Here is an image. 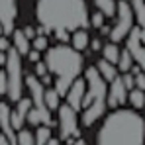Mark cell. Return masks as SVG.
<instances>
[{
  "label": "cell",
  "mask_w": 145,
  "mask_h": 145,
  "mask_svg": "<svg viewBox=\"0 0 145 145\" xmlns=\"http://www.w3.org/2000/svg\"><path fill=\"white\" fill-rule=\"evenodd\" d=\"M88 6L84 0H37L35 18L45 31H74L88 27Z\"/></svg>",
  "instance_id": "cell-1"
},
{
  "label": "cell",
  "mask_w": 145,
  "mask_h": 145,
  "mask_svg": "<svg viewBox=\"0 0 145 145\" xmlns=\"http://www.w3.org/2000/svg\"><path fill=\"white\" fill-rule=\"evenodd\" d=\"M96 145H145V120L135 110L116 108L96 133Z\"/></svg>",
  "instance_id": "cell-2"
},
{
  "label": "cell",
  "mask_w": 145,
  "mask_h": 145,
  "mask_svg": "<svg viewBox=\"0 0 145 145\" xmlns=\"http://www.w3.org/2000/svg\"><path fill=\"white\" fill-rule=\"evenodd\" d=\"M45 65L47 71L55 76V90L59 96L67 94V88L71 86V82L80 74L84 59L80 55V51L69 47L67 43H59L55 47H47L45 49Z\"/></svg>",
  "instance_id": "cell-3"
},
{
  "label": "cell",
  "mask_w": 145,
  "mask_h": 145,
  "mask_svg": "<svg viewBox=\"0 0 145 145\" xmlns=\"http://www.w3.org/2000/svg\"><path fill=\"white\" fill-rule=\"evenodd\" d=\"M6 80H8V88H6V96L10 98V102H18L24 96V71H22V55L14 47L6 51Z\"/></svg>",
  "instance_id": "cell-4"
},
{
  "label": "cell",
  "mask_w": 145,
  "mask_h": 145,
  "mask_svg": "<svg viewBox=\"0 0 145 145\" xmlns=\"http://www.w3.org/2000/svg\"><path fill=\"white\" fill-rule=\"evenodd\" d=\"M116 24L110 27V41L114 43H120L127 37V33L131 31V27L135 25V20H133V12H131V6L127 0H120L118 6H116Z\"/></svg>",
  "instance_id": "cell-5"
},
{
  "label": "cell",
  "mask_w": 145,
  "mask_h": 145,
  "mask_svg": "<svg viewBox=\"0 0 145 145\" xmlns=\"http://www.w3.org/2000/svg\"><path fill=\"white\" fill-rule=\"evenodd\" d=\"M57 123H59V135L63 141L71 145L74 139L80 137V129H78V118H76V110H72L71 106L65 102V104H59L57 108Z\"/></svg>",
  "instance_id": "cell-6"
},
{
  "label": "cell",
  "mask_w": 145,
  "mask_h": 145,
  "mask_svg": "<svg viewBox=\"0 0 145 145\" xmlns=\"http://www.w3.org/2000/svg\"><path fill=\"white\" fill-rule=\"evenodd\" d=\"M125 49L131 53L133 63L141 67V71L145 72V43L139 37V25H133L131 31L125 37Z\"/></svg>",
  "instance_id": "cell-7"
},
{
  "label": "cell",
  "mask_w": 145,
  "mask_h": 145,
  "mask_svg": "<svg viewBox=\"0 0 145 145\" xmlns=\"http://www.w3.org/2000/svg\"><path fill=\"white\" fill-rule=\"evenodd\" d=\"M108 84H110V88H108V94H106V106L116 110V108H120L121 104L127 102V88H125V84H123L120 74L112 82H108Z\"/></svg>",
  "instance_id": "cell-8"
},
{
  "label": "cell",
  "mask_w": 145,
  "mask_h": 145,
  "mask_svg": "<svg viewBox=\"0 0 145 145\" xmlns=\"http://www.w3.org/2000/svg\"><path fill=\"white\" fill-rule=\"evenodd\" d=\"M84 94H86V80L76 76L71 82V86L67 88V94H65V100L67 104L71 106L72 110H80L82 108V100H84Z\"/></svg>",
  "instance_id": "cell-9"
},
{
  "label": "cell",
  "mask_w": 145,
  "mask_h": 145,
  "mask_svg": "<svg viewBox=\"0 0 145 145\" xmlns=\"http://www.w3.org/2000/svg\"><path fill=\"white\" fill-rule=\"evenodd\" d=\"M16 16H18L16 0H0V27L4 33H12Z\"/></svg>",
  "instance_id": "cell-10"
},
{
  "label": "cell",
  "mask_w": 145,
  "mask_h": 145,
  "mask_svg": "<svg viewBox=\"0 0 145 145\" xmlns=\"http://www.w3.org/2000/svg\"><path fill=\"white\" fill-rule=\"evenodd\" d=\"M29 108H31V98L22 96L18 102H16V108H14V110H10V123H12L14 131H18V129H22V127H24Z\"/></svg>",
  "instance_id": "cell-11"
},
{
  "label": "cell",
  "mask_w": 145,
  "mask_h": 145,
  "mask_svg": "<svg viewBox=\"0 0 145 145\" xmlns=\"http://www.w3.org/2000/svg\"><path fill=\"white\" fill-rule=\"evenodd\" d=\"M25 121H27L29 125H33V127H37V125H53L51 112H49L47 108H35L33 104H31V108H29V112H27Z\"/></svg>",
  "instance_id": "cell-12"
},
{
  "label": "cell",
  "mask_w": 145,
  "mask_h": 145,
  "mask_svg": "<svg viewBox=\"0 0 145 145\" xmlns=\"http://www.w3.org/2000/svg\"><path fill=\"white\" fill-rule=\"evenodd\" d=\"M88 43H90V35H88V31H86L84 27L74 29L71 33V47L72 49L84 51V49H88Z\"/></svg>",
  "instance_id": "cell-13"
},
{
  "label": "cell",
  "mask_w": 145,
  "mask_h": 145,
  "mask_svg": "<svg viewBox=\"0 0 145 145\" xmlns=\"http://www.w3.org/2000/svg\"><path fill=\"white\" fill-rule=\"evenodd\" d=\"M94 67H96L98 74H100L106 82H112V80L118 76V69H116V65H114V63H110V61H106V59H100Z\"/></svg>",
  "instance_id": "cell-14"
},
{
  "label": "cell",
  "mask_w": 145,
  "mask_h": 145,
  "mask_svg": "<svg viewBox=\"0 0 145 145\" xmlns=\"http://www.w3.org/2000/svg\"><path fill=\"white\" fill-rule=\"evenodd\" d=\"M12 41H14V49H16L20 55H27V51L31 49V43H29L27 35L24 33V29L12 31Z\"/></svg>",
  "instance_id": "cell-15"
},
{
  "label": "cell",
  "mask_w": 145,
  "mask_h": 145,
  "mask_svg": "<svg viewBox=\"0 0 145 145\" xmlns=\"http://www.w3.org/2000/svg\"><path fill=\"white\" fill-rule=\"evenodd\" d=\"M129 6L135 24L139 25V29H145V0H129Z\"/></svg>",
  "instance_id": "cell-16"
},
{
  "label": "cell",
  "mask_w": 145,
  "mask_h": 145,
  "mask_svg": "<svg viewBox=\"0 0 145 145\" xmlns=\"http://www.w3.org/2000/svg\"><path fill=\"white\" fill-rule=\"evenodd\" d=\"M43 102L49 108V112H57L59 104H61V96L57 94V90L53 86H45V92H43Z\"/></svg>",
  "instance_id": "cell-17"
},
{
  "label": "cell",
  "mask_w": 145,
  "mask_h": 145,
  "mask_svg": "<svg viewBox=\"0 0 145 145\" xmlns=\"http://www.w3.org/2000/svg\"><path fill=\"white\" fill-rule=\"evenodd\" d=\"M94 6H96L98 12L104 14V18H114L116 16L118 0H94Z\"/></svg>",
  "instance_id": "cell-18"
},
{
  "label": "cell",
  "mask_w": 145,
  "mask_h": 145,
  "mask_svg": "<svg viewBox=\"0 0 145 145\" xmlns=\"http://www.w3.org/2000/svg\"><path fill=\"white\" fill-rule=\"evenodd\" d=\"M127 100H129L133 110H143L145 108V90H139V88L127 90Z\"/></svg>",
  "instance_id": "cell-19"
},
{
  "label": "cell",
  "mask_w": 145,
  "mask_h": 145,
  "mask_svg": "<svg viewBox=\"0 0 145 145\" xmlns=\"http://www.w3.org/2000/svg\"><path fill=\"white\" fill-rule=\"evenodd\" d=\"M102 59H106V61H110V63H118V57H120V47H118V43H114V41H110V43H104L102 45Z\"/></svg>",
  "instance_id": "cell-20"
},
{
  "label": "cell",
  "mask_w": 145,
  "mask_h": 145,
  "mask_svg": "<svg viewBox=\"0 0 145 145\" xmlns=\"http://www.w3.org/2000/svg\"><path fill=\"white\" fill-rule=\"evenodd\" d=\"M133 67V57L127 49H120V57H118V63H116V69L118 72H127Z\"/></svg>",
  "instance_id": "cell-21"
},
{
  "label": "cell",
  "mask_w": 145,
  "mask_h": 145,
  "mask_svg": "<svg viewBox=\"0 0 145 145\" xmlns=\"http://www.w3.org/2000/svg\"><path fill=\"white\" fill-rule=\"evenodd\" d=\"M49 137H51V125H37L35 127V133H33L35 145H45Z\"/></svg>",
  "instance_id": "cell-22"
},
{
  "label": "cell",
  "mask_w": 145,
  "mask_h": 145,
  "mask_svg": "<svg viewBox=\"0 0 145 145\" xmlns=\"http://www.w3.org/2000/svg\"><path fill=\"white\" fill-rule=\"evenodd\" d=\"M16 145H35V139H33V131L29 129H18L16 131Z\"/></svg>",
  "instance_id": "cell-23"
},
{
  "label": "cell",
  "mask_w": 145,
  "mask_h": 145,
  "mask_svg": "<svg viewBox=\"0 0 145 145\" xmlns=\"http://www.w3.org/2000/svg\"><path fill=\"white\" fill-rule=\"evenodd\" d=\"M29 43H31V49L39 51V53H43V51L49 47V39H47V35H45V33H39V35H35V37H33Z\"/></svg>",
  "instance_id": "cell-24"
},
{
  "label": "cell",
  "mask_w": 145,
  "mask_h": 145,
  "mask_svg": "<svg viewBox=\"0 0 145 145\" xmlns=\"http://www.w3.org/2000/svg\"><path fill=\"white\" fill-rule=\"evenodd\" d=\"M88 22H90V25H92V27H96V29H100V27L104 25V14L96 10L94 14H90V16H88Z\"/></svg>",
  "instance_id": "cell-25"
},
{
  "label": "cell",
  "mask_w": 145,
  "mask_h": 145,
  "mask_svg": "<svg viewBox=\"0 0 145 145\" xmlns=\"http://www.w3.org/2000/svg\"><path fill=\"white\" fill-rule=\"evenodd\" d=\"M47 65H45V61H37L35 65H33V74L37 76V78H41V76H45L47 74Z\"/></svg>",
  "instance_id": "cell-26"
},
{
  "label": "cell",
  "mask_w": 145,
  "mask_h": 145,
  "mask_svg": "<svg viewBox=\"0 0 145 145\" xmlns=\"http://www.w3.org/2000/svg\"><path fill=\"white\" fill-rule=\"evenodd\" d=\"M133 88H139V90H145V72L143 71H139V72H135L133 74Z\"/></svg>",
  "instance_id": "cell-27"
},
{
  "label": "cell",
  "mask_w": 145,
  "mask_h": 145,
  "mask_svg": "<svg viewBox=\"0 0 145 145\" xmlns=\"http://www.w3.org/2000/svg\"><path fill=\"white\" fill-rule=\"evenodd\" d=\"M121 80H123V84H125V88L127 90H131L135 84H133V74L127 71V72H121Z\"/></svg>",
  "instance_id": "cell-28"
},
{
  "label": "cell",
  "mask_w": 145,
  "mask_h": 145,
  "mask_svg": "<svg viewBox=\"0 0 145 145\" xmlns=\"http://www.w3.org/2000/svg\"><path fill=\"white\" fill-rule=\"evenodd\" d=\"M6 88H8V80H6V71L0 69V96H6Z\"/></svg>",
  "instance_id": "cell-29"
},
{
  "label": "cell",
  "mask_w": 145,
  "mask_h": 145,
  "mask_svg": "<svg viewBox=\"0 0 145 145\" xmlns=\"http://www.w3.org/2000/svg\"><path fill=\"white\" fill-rule=\"evenodd\" d=\"M55 35H57V39H61V41H69L71 39V35H69V31H65V29H57V31H53Z\"/></svg>",
  "instance_id": "cell-30"
},
{
  "label": "cell",
  "mask_w": 145,
  "mask_h": 145,
  "mask_svg": "<svg viewBox=\"0 0 145 145\" xmlns=\"http://www.w3.org/2000/svg\"><path fill=\"white\" fill-rule=\"evenodd\" d=\"M27 59H29L31 63H37V61H41V57H39V51H35V49H29V51H27Z\"/></svg>",
  "instance_id": "cell-31"
},
{
  "label": "cell",
  "mask_w": 145,
  "mask_h": 145,
  "mask_svg": "<svg viewBox=\"0 0 145 145\" xmlns=\"http://www.w3.org/2000/svg\"><path fill=\"white\" fill-rule=\"evenodd\" d=\"M102 45H104V43H102L100 39H92V41L88 43V47L92 49V51H100V49H102Z\"/></svg>",
  "instance_id": "cell-32"
},
{
  "label": "cell",
  "mask_w": 145,
  "mask_h": 145,
  "mask_svg": "<svg viewBox=\"0 0 145 145\" xmlns=\"http://www.w3.org/2000/svg\"><path fill=\"white\" fill-rule=\"evenodd\" d=\"M8 49H10V41H8L6 37H2V35H0V51H2V53H6Z\"/></svg>",
  "instance_id": "cell-33"
},
{
  "label": "cell",
  "mask_w": 145,
  "mask_h": 145,
  "mask_svg": "<svg viewBox=\"0 0 145 145\" xmlns=\"http://www.w3.org/2000/svg\"><path fill=\"white\" fill-rule=\"evenodd\" d=\"M45 145H61V139H57V137H53V135H51Z\"/></svg>",
  "instance_id": "cell-34"
},
{
  "label": "cell",
  "mask_w": 145,
  "mask_h": 145,
  "mask_svg": "<svg viewBox=\"0 0 145 145\" xmlns=\"http://www.w3.org/2000/svg\"><path fill=\"white\" fill-rule=\"evenodd\" d=\"M24 33L27 35V39H29V41L33 39V29H31V27H25V29H24Z\"/></svg>",
  "instance_id": "cell-35"
},
{
  "label": "cell",
  "mask_w": 145,
  "mask_h": 145,
  "mask_svg": "<svg viewBox=\"0 0 145 145\" xmlns=\"http://www.w3.org/2000/svg\"><path fill=\"white\" fill-rule=\"evenodd\" d=\"M100 31H102V35H108V33H110V27H108V25H102Z\"/></svg>",
  "instance_id": "cell-36"
},
{
  "label": "cell",
  "mask_w": 145,
  "mask_h": 145,
  "mask_svg": "<svg viewBox=\"0 0 145 145\" xmlns=\"http://www.w3.org/2000/svg\"><path fill=\"white\" fill-rule=\"evenodd\" d=\"M2 65H6V53L0 51V67H2Z\"/></svg>",
  "instance_id": "cell-37"
},
{
  "label": "cell",
  "mask_w": 145,
  "mask_h": 145,
  "mask_svg": "<svg viewBox=\"0 0 145 145\" xmlns=\"http://www.w3.org/2000/svg\"><path fill=\"white\" fill-rule=\"evenodd\" d=\"M71 145H86V141H84V139H80V137H78V139H74V141H72Z\"/></svg>",
  "instance_id": "cell-38"
},
{
  "label": "cell",
  "mask_w": 145,
  "mask_h": 145,
  "mask_svg": "<svg viewBox=\"0 0 145 145\" xmlns=\"http://www.w3.org/2000/svg\"><path fill=\"white\" fill-rule=\"evenodd\" d=\"M2 33H4V31H2V27H0V35H2Z\"/></svg>",
  "instance_id": "cell-39"
},
{
  "label": "cell",
  "mask_w": 145,
  "mask_h": 145,
  "mask_svg": "<svg viewBox=\"0 0 145 145\" xmlns=\"http://www.w3.org/2000/svg\"><path fill=\"white\" fill-rule=\"evenodd\" d=\"M127 2H129V0H127Z\"/></svg>",
  "instance_id": "cell-40"
}]
</instances>
